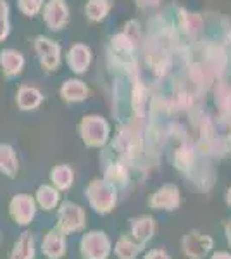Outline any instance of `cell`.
Masks as SVG:
<instances>
[{"mask_svg":"<svg viewBox=\"0 0 231 259\" xmlns=\"http://www.w3.org/2000/svg\"><path fill=\"white\" fill-rule=\"evenodd\" d=\"M88 197H90L94 209L100 214L112 211V207L116 206V190L111 182L95 180L88 189Z\"/></svg>","mask_w":231,"mask_h":259,"instance_id":"cell-1","label":"cell"},{"mask_svg":"<svg viewBox=\"0 0 231 259\" xmlns=\"http://www.w3.org/2000/svg\"><path fill=\"white\" fill-rule=\"evenodd\" d=\"M81 135L90 147H100L109 139V124L104 118L88 116L81 121Z\"/></svg>","mask_w":231,"mask_h":259,"instance_id":"cell-2","label":"cell"},{"mask_svg":"<svg viewBox=\"0 0 231 259\" xmlns=\"http://www.w3.org/2000/svg\"><path fill=\"white\" fill-rule=\"evenodd\" d=\"M202 54H204L202 62L214 74V78L224 76L226 68H228V52H226L224 45L217 44V41H207Z\"/></svg>","mask_w":231,"mask_h":259,"instance_id":"cell-3","label":"cell"},{"mask_svg":"<svg viewBox=\"0 0 231 259\" xmlns=\"http://www.w3.org/2000/svg\"><path fill=\"white\" fill-rule=\"evenodd\" d=\"M181 197H179V189L173 183L162 185L155 194L150 195L149 206L152 209H166V211H174L179 207Z\"/></svg>","mask_w":231,"mask_h":259,"instance_id":"cell-4","label":"cell"},{"mask_svg":"<svg viewBox=\"0 0 231 259\" xmlns=\"http://www.w3.org/2000/svg\"><path fill=\"white\" fill-rule=\"evenodd\" d=\"M212 239L207 235H202L199 232H190L188 235H184V239L181 242L183 250L190 259H202L204 256H207L209 250L212 249Z\"/></svg>","mask_w":231,"mask_h":259,"instance_id":"cell-5","label":"cell"},{"mask_svg":"<svg viewBox=\"0 0 231 259\" xmlns=\"http://www.w3.org/2000/svg\"><path fill=\"white\" fill-rule=\"evenodd\" d=\"M83 256L86 259H106L109 254V240L106 233L102 232H91L83 239Z\"/></svg>","mask_w":231,"mask_h":259,"instance_id":"cell-6","label":"cell"},{"mask_svg":"<svg viewBox=\"0 0 231 259\" xmlns=\"http://www.w3.org/2000/svg\"><path fill=\"white\" fill-rule=\"evenodd\" d=\"M197 161V150L192 142H181L174 152V166L176 169L183 171V173H192L195 169Z\"/></svg>","mask_w":231,"mask_h":259,"instance_id":"cell-7","label":"cell"},{"mask_svg":"<svg viewBox=\"0 0 231 259\" xmlns=\"http://www.w3.org/2000/svg\"><path fill=\"white\" fill-rule=\"evenodd\" d=\"M83 220H85V214H83L81 207L76 206V204L66 202L61 209V227L64 232H71V230H79L83 227Z\"/></svg>","mask_w":231,"mask_h":259,"instance_id":"cell-8","label":"cell"},{"mask_svg":"<svg viewBox=\"0 0 231 259\" xmlns=\"http://www.w3.org/2000/svg\"><path fill=\"white\" fill-rule=\"evenodd\" d=\"M91 62V50L85 45H74L69 52V66L76 73H85Z\"/></svg>","mask_w":231,"mask_h":259,"instance_id":"cell-9","label":"cell"},{"mask_svg":"<svg viewBox=\"0 0 231 259\" xmlns=\"http://www.w3.org/2000/svg\"><path fill=\"white\" fill-rule=\"evenodd\" d=\"M131 228H133V237L138 240V244L144 245L145 242H149L150 239H152L155 225H154V220L150 218V216H140V218L133 220Z\"/></svg>","mask_w":231,"mask_h":259,"instance_id":"cell-10","label":"cell"},{"mask_svg":"<svg viewBox=\"0 0 231 259\" xmlns=\"http://www.w3.org/2000/svg\"><path fill=\"white\" fill-rule=\"evenodd\" d=\"M216 104L219 111L224 114V118H231V85L226 81H219L216 89Z\"/></svg>","mask_w":231,"mask_h":259,"instance_id":"cell-11","label":"cell"},{"mask_svg":"<svg viewBox=\"0 0 231 259\" xmlns=\"http://www.w3.org/2000/svg\"><path fill=\"white\" fill-rule=\"evenodd\" d=\"M43 254H47L52 259H57L64 254V239H62L61 233H49L47 239L43 240Z\"/></svg>","mask_w":231,"mask_h":259,"instance_id":"cell-12","label":"cell"},{"mask_svg":"<svg viewBox=\"0 0 231 259\" xmlns=\"http://www.w3.org/2000/svg\"><path fill=\"white\" fill-rule=\"evenodd\" d=\"M35 256V249H33V239L29 233H23L19 242H16L14 252L11 259H33Z\"/></svg>","mask_w":231,"mask_h":259,"instance_id":"cell-13","label":"cell"},{"mask_svg":"<svg viewBox=\"0 0 231 259\" xmlns=\"http://www.w3.org/2000/svg\"><path fill=\"white\" fill-rule=\"evenodd\" d=\"M112 7L111 0H90L86 6V16L91 21H102Z\"/></svg>","mask_w":231,"mask_h":259,"instance_id":"cell-14","label":"cell"},{"mask_svg":"<svg viewBox=\"0 0 231 259\" xmlns=\"http://www.w3.org/2000/svg\"><path fill=\"white\" fill-rule=\"evenodd\" d=\"M62 95H64L66 100H74V102H79V100L86 99L88 89L83 85V81L71 80V81H66V87L62 89Z\"/></svg>","mask_w":231,"mask_h":259,"instance_id":"cell-15","label":"cell"},{"mask_svg":"<svg viewBox=\"0 0 231 259\" xmlns=\"http://www.w3.org/2000/svg\"><path fill=\"white\" fill-rule=\"evenodd\" d=\"M14 204H18V207H12V216H14L16 220H18V223H29V220L33 218V214H35V206H33V200L26 197V204H21V197H16L12 200Z\"/></svg>","mask_w":231,"mask_h":259,"instance_id":"cell-16","label":"cell"},{"mask_svg":"<svg viewBox=\"0 0 231 259\" xmlns=\"http://www.w3.org/2000/svg\"><path fill=\"white\" fill-rule=\"evenodd\" d=\"M140 247H142L140 244H133L128 239H121L116 245V254L121 259H135L138 256V252H140Z\"/></svg>","mask_w":231,"mask_h":259,"instance_id":"cell-17","label":"cell"},{"mask_svg":"<svg viewBox=\"0 0 231 259\" xmlns=\"http://www.w3.org/2000/svg\"><path fill=\"white\" fill-rule=\"evenodd\" d=\"M52 178L59 189H68L71 185V182H73V173H71V169L66 168V166H59V168L52 171Z\"/></svg>","mask_w":231,"mask_h":259,"instance_id":"cell-18","label":"cell"},{"mask_svg":"<svg viewBox=\"0 0 231 259\" xmlns=\"http://www.w3.org/2000/svg\"><path fill=\"white\" fill-rule=\"evenodd\" d=\"M38 197H40V202H41V206H43V209H47V211L52 209L57 202V194L50 189V187H41L38 190Z\"/></svg>","mask_w":231,"mask_h":259,"instance_id":"cell-19","label":"cell"},{"mask_svg":"<svg viewBox=\"0 0 231 259\" xmlns=\"http://www.w3.org/2000/svg\"><path fill=\"white\" fill-rule=\"evenodd\" d=\"M162 4V0H136V6L140 9H155Z\"/></svg>","mask_w":231,"mask_h":259,"instance_id":"cell-20","label":"cell"},{"mask_svg":"<svg viewBox=\"0 0 231 259\" xmlns=\"http://www.w3.org/2000/svg\"><path fill=\"white\" fill-rule=\"evenodd\" d=\"M145 259H171L169 256H167L164 250H161V249H155V250H150L149 254L145 256Z\"/></svg>","mask_w":231,"mask_h":259,"instance_id":"cell-21","label":"cell"},{"mask_svg":"<svg viewBox=\"0 0 231 259\" xmlns=\"http://www.w3.org/2000/svg\"><path fill=\"white\" fill-rule=\"evenodd\" d=\"M212 259H231V254H228V252H216L212 256Z\"/></svg>","mask_w":231,"mask_h":259,"instance_id":"cell-22","label":"cell"},{"mask_svg":"<svg viewBox=\"0 0 231 259\" xmlns=\"http://www.w3.org/2000/svg\"><path fill=\"white\" fill-rule=\"evenodd\" d=\"M226 233H228V240H229V245H231V220L226 223Z\"/></svg>","mask_w":231,"mask_h":259,"instance_id":"cell-23","label":"cell"},{"mask_svg":"<svg viewBox=\"0 0 231 259\" xmlns=\"http://www.w3.org/2000/svg\"><path fill=\"white\" fill-rule=\"evenodd\" d=\"M226 200H228V204L231 206V187H229V190H228V195H226Z\"/></svg>","mask_w":231,"mask_h":259,"instance_id":"cell-24","label":"cell"}]
</instances>
